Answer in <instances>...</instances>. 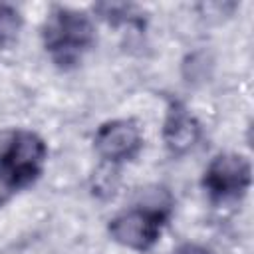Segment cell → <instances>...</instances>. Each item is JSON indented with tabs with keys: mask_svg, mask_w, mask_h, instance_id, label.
<instances>
[{
	"mask_svg": "<svg viewBox=\"0 0 254 254\" xmlns=\"http://www.w3.org/2000/svg\"><path fill=\"white\" fill-rule=\"evenodd\" d=\"M163 139L173 155H185L198 143L200 125L183 103H171L163 123Z\"/></svg>",
	"mask_w": 254,
	"mask_h": 254,
	"instance_id": "8992f818",
	"label": "cell"
},
{
	"mask_svg": "<svg viewBox=\"0 0 254 254\" xmlns=\"http://www.w3.org/2000/svg\"><path fill=\"white\" fill-rule=\"evenodd\" d=\"M22 30V14L10 6L0 4V48H10L16 44Z\"/></svg>",
	"mask_w": 254,
	"mask_h": 254,
	"instance_id": "52a82bcc",
	"label": "cell"
},
{
	"mask_svg": "<svg viewBox=\"0 0 254 254\" xmlns=\"http://www.w3.org/2000/svg\"><path fill=\"white\" fill-rule=\"evenodd\" d=\"M93 147L103 161L119 165L139 155V151L143 149V135L135 121L113 119L97 129Z\"/></svg>",
	"mask_w": 254,
	"mask_h": 254,
	"instance_id": "5b68a950",
	"label": "cell"
},
{
	"mask_svg": "<svg viewBox=\"0 0 254 254\" xmlns=\"http://www.w3.org/2000/svg\"><path fill=\"white\" fill-rule=\"evenodd\" d=\"M48 159L46 141L30 129L0 133V185L6 190L32 187L44 173Z\"/></svg>",
	"mask_w": 254,
	"mask_h": 254,
	"instance_id": "7a4b0ae2",
	"label": "cell"
},
{
	"mask_svg": "<svg viewBox=\"0 0 254 254\" xmlns=\"http://www.w3.org/2000/svg\"><path fill=\"white\" fill-rule=\"evenodd\" d=\"M252 183L250 161L238 153L216 155L202 173V189L212 202H234L246 194Z\"/></svg>",
	"mask_w": 254,
	"mask_h": 254,
	"instance_id": "277c9868",
	"label": "cell"
},
{
	"mask_svg": "<svg viewBox=\"0 0 254 254\" xmlns=\"http://www.w3.org/2000/svg\"><path fill=\"white\" fill-rule=\"evenodd\" d=\"M42 42L52 62L69 69L75 67L95 42V28L85 12L56 6L44 20Z\"/></svg>",
	"mask_w": 254,
	"mask_h": 254,
	"instance_id": "6da1fadb",
	"label": "cell"
},
{
	"mask_svg": "<svg viewBox=\"0 0 254 254\" xmlns=\"http://www.w3.org/2000/svg\"><path fill=\"white\" fill-rule=\"evenodd\" d=\"M169 204L133 206L109 220V234L117 244L125 248L147 252L157 244L169 220Z\"/></svg>",
	"mask_w": 254,
	"mask_h": 254,
	"instance_id": "3957f363",
	"label": "cell"
},
{
	"mask_svg": "<svg viewBox=\"0 0 254 254\" xmlns=\"http://www.w3.org/2000/svg\"><path fill=\"white\" fill-rule=\"evenodd\" d=\"M173 254H212L208 248H204V246H200V244H181Z\"/></svg>",
	"mask_w": 254,
	"mask_h": 254,
	"instance_id": "ba28073f",
	"label": "cell"
}]
</instances>
